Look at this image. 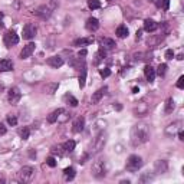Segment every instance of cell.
I'll return each mask as SVG.
<instances>
[{"mask_svg":"<svg viewBox=\"0 0 184 184\" xmlns=\"http://www.w3.org/2000/svg\"><path fill=\"white\" fill-rule=\"evenodd\" d=\"M141 33H143L141 30H138V32H137V39H140V38H141Z\"/></svg>","mask_w":184,"mask_h":184,"instance_id":"obj_43","label":"cell"},{"mask_svg":"<svg viewBox=\"0 0 184 184\" xmlns=\"http://www.w3.org/2000/svg\"><path fill=\"white\" fill-rule=\"evenodd\" d=\"M168 6H170V0H157V7L168 10Z\"/></svg>","mask_w":184,"mask_h":184,"instance_id":"obj_30","label":"cell"},{"mask_svg":"<svg viewBox=\"0 0 184 184\" xmlns=\"http://www.w3.org/2000/svg\"><path fill=\"white\" fill-rule=\"evenodd\" d=\"M92 42H94V39L92 38H88V39L81 38V39H76V41L73 42V45H75V46H86V45L92 43Z\"/></svg>","mask_w":184,"mask_h":184,"instance_id":"obj_24","label":"cell"},{"mask_svg":"<svg viewBox=\"0 0 184 184\" xmlns=\"http://www.w3.org/2000/svg\"><path fill=\"white\" fill-rule=\"evenodd\" d=\"M3 134H6V127L0 122V135H3Z\"/></svg>","mask_w":184,"mask_h":184,"instance_id":"obj_40","label":"cell"},{"mask_svg":"<svg viewBox=\"0 0 184 184\" xmlns=\"http://www.w3.org/2000/svg\"><path fill=\"white\" fill-rule=\"evenodd\" d=\"M167 170H168L167 161L158 160L157 163H155V173H157V174H164V173H167Z\"/></svg>","mask_w":184,"mask_h":184,"instance_id":"obj_11","label":"cell"},{"mask_svg":"<svg viewBox=\"0 0 184 184\" xmlns=\"http://www.w3.org/2000/svg\"><path fill=\"white\" fill-rule=\"evenodd\" d=\"M65 99L68 101L69 104H71L72 106H76V105H78V99H76V98H73L72 95H65Z\"/></svg>","mask_w":184,"mask_h":184,"instance_id":"obj_33","label":"cell"},{"mask_svg":"<svg viewBox=\"0 0 184 184\" xmlns=\"http://www.w3.org/2000/svg\"><path fill=\"white\" fill-rule=\"evenodd\" d=\"M181 125H183V122H181V121H177V122L171 124L167 130H165V134H167V135H173V134L178 133V131L181 130Z\"/></svg>","mask_w":184,"mask_h":184,"instance_id":"obj_14","label":"cell"},{"mask_svg":"<svg viewBox=\"0 0 184 184\" xmlns=\"http://www.w3.org/2000/svg\"><path fill=\"white\" fill-rule=\"evenodd\" d=\"M48 65L52 66V68H59V66L63 65V59L61 56H52V58L48 59Z\"/></svg>","mask_w":184,"mask_h":184,"instance_id":"obj_15","label":"cell"},{"mask_svg":"<svg viewBox=\"0 0 184 184\" xmlns=\"http://www.w3.org/2000/svg\"><path fill=\"white\" fill-rule=\"evenodd\" d=\"M88 7L92 9V10L99 9V7H101V2H99V0H88Z\"/></svg>","mask_w":184,"mask_h":184,"instance_id":"obj_28","label":"cell"},{"mask_svg":"<svg viewBox=\"0 0 184 184\" xmlns=\"http://www.w3.org/2000/svg\"><path fill=\"white\" fill-rule=\"evenodd\" d=\"M165 72H167V65H165V63H160L158 68H157V73L160 76H164L165 75Z\"/></svg>","mask_w":184,"mask_h":184,"instance_id":"obj_31","label":"cell"},{"mask_svg":"<svg viewBox=\"0 0 184 184\" xmlns=\"http://www.w3.org/2000/svg\"><path fill=\"white\" fill-rule=\"evenodd\" d=\"M108 2H111V0H108Z\"/></svg>","mask_w":184,"mask_h":184,"instance_id":"obj_46","label":"cell"},{"mask_svg":"<svg viewBox=\"0 0 184 184\" xmlns=\"http://www.w3.org/2000/svg\"><path fill=\"white\" fill-rule=\"evenodd\" d=\"M36 33H38V29H36V26L33 23H27L23 27V39L30 41V39H33L36 36Z\"/></svg>","mask_w":184,"mask_h":184,"instance_id":"obj_6","label":"cell"},{"mask_svg":"<svg viewBox=\"0 0 184 184\" xmlns=\"http://www.w3.org/2000/svg\"><path fill=\"white\" fill-rule=\"evenodd\" d=\"M20 96H22V94H20V91H19V88H12L10 91H9L7 98H9V102H10L12 105H16V104L19 102Z\"/></svg>","mask_w":184,"mask_h":184,"instance_id":"obj_7","label":"cell"},{"mask_svg":"<svg viewBox=\"0 0 184 184\" xmlns=\"http://www.w3.org/2000/svg\"><path fill=\"white\" fill-rule=\"evenodd\" d=\"M35 176V170L32 167H23L20 171H19V181H23V183H27L30 181Z\"/></svg>","mask_w":184,"mask_h":184,"instance_id":"obj_3","label":"cell"},{"mask_svg":"<svg viewBox=\"0 0 184 184\" xmlns=\"http://www.w3.org/2000/svg\"><path fill=\"white\" fill-rule=\"evenodd\" d=\"M104 145H105V135L101 134V135L95 140V143H94V148H95V151H99L104 148Z\"/></svg>","mask_w":184,"mask_h":184,"instance_id":"obj_20","label":"cell"},{"mask_svg":"<svg viewBox=\"0 0 184 184\" xmlns=\"http://www.w3.org/2000/svg\"><path fill=\"white\" fill-rule=\"evenodd\" d=\"M35 48H36V45H35V43H27L26 46L23 48V51L20 52V58L22 59L29 58V56H30V55L35 52Z\"/></svg>","mask_w":184,"mask_h":184,"instance_id":"obj_9","label":"cell"},{"mask_svg":"<svg viewBox=\"0 0 184 184\" xmlns=\"http://www.w3.org/2000/svg\"><path fill=\"white\" fill-rule=\"evenodd\" d=\"M46 163H48L49 167H56V160H55L53 157H49L48 160H46Z\"/></svg>","mask_w":184,"mask_h":184,"instance_id":"obj_37","label":"cell"},{"mask_svg":"<svg viewBox=\"0 0 184 184\" xmlns=\"http://www.w3.org/2000/svg\"><path fill=\"white\" fill-rule=\"evenodd\" d=\"M105 92H106V88H101V89H98V91L92 95V98H91V102L92 104H98L99 101H101V98H102L104 95H105Z\"/></svg>","mask_w":184,"mask_h":184,"instance_id":"obj_18","label":"cell"},{"mask_svg":"<svg viewBox=\"0 0 184 184\" xmlns=\"http://www.w3.org/2000/svg\"><path fill=\"white\" fill-rule=\"evenodd\" d=\"M133 92H134V94H137V92H138V88H137V86H134V88H133Z\"/></svg>","mask_w":184,"mask_h":184,"instance_id":"obj_44","label":"cell"},{"mask_svg":"<svg viewBox=\"0 0 184 184\" xmlns=\"http://www.w3.org/2000/svg\"><path fill=\"white\" fill-rule=\"evenodd\" d=\"M63 112V109H56V111H53V112H51L48 115V122L49 124H53V122H56L58 121V118H59V115Z\"/></svg>","mask_w":184,"mask_h":184,"instance_id":"obj_21","label":"cell"},{"mask_svg":"<svg viewBox=\"0 0 184 184\" xmlns=\"http://www.w3.org/2000/svg\"><path fill=\"white\" fill-rule=\"evenodd\" d=\"M75 145H76L75 141H73V140H69V141H66V143L62 145V148H63L66 153H72V151L75 150Z\"/></svg>","mask_w":184,"mask_h":184,"instance_id":"obj_25","label":"cell"},{"mask_svg":"<svg viewBox=\"0 0 184 184\" xmlns=\"http://www.w3.org/2000/svg\"><path fill=\"white\" fill-rule=\"evenodd\" d=\"M85 79H86V71H85V68H84L82 69V75L79 76V86H81V88L85 86Z\"/></svg>","mask_w":184,"mask_h":184,"instance_id":"obj_32","label":"cell"},{"mask_svg":"<svg viewBox=\"0 0 184 184\" xmlns=\"http://www.w3.org/2000/svg\"><path fill=\"white\" fill-rule=\"evenodd\" d=\"M128 33H130V32H128V27L124 26V24H121V26L116 27V36H118V38L124 39V38L128 36Z\"/></svg>","mask_w":184,"mask_h":184,"instance_id":"obj_22","label":"cell"},{"mask_svg":"<svg viewBox=\"0 0 184 184\" xmlns=\"http://www.w3.org/2000/svg\"><path fill=\"white\" fill-rule=\"evenodd\" d=\"M99 45H101V48L102 49H114L115 48V42L112 41V39L109 38H104L99 41Z\"/></svg>","mask_w":184,"mask_h":184,"instance_id":"obj_17","label":"cell"},{"mask_svg":"<svg viewBox=\"0 0 184 184\" xmlns=\"http://www.w3.org/2000/svg\"><path fill=\"white\" fill-rule=\"evenodd\" d=\"M99 73H101V76H102V78H108V76L111 75V71H109L108 68H105V69H101V72H99Z\"/></svg>","mask_w":184,"mask_h":184,"instance_id":"obj_35","label":"cell"},{"mask_svg":"<svg viewBox=\"0 0 184 184\" xmlns=\"http://www.w3.org/2000/svg\"><path fill=\"white\" fill-rule=\"evenodd\" d=\"M86 29L91 32H95L99 29V22L98 19H95V17H89L88 20H86Z\"/></svg>","mask_w":184,"mask_h":184,"instance_id":"obj_12","label":"cell"},{"mask_svg":"<svg viewBox=\"0 0 184 184\" xmlns=\"http://www.w3.org/2000/svg\"><path fill=\"white\" fill-rule=\"evenodd\" d=\"M144 75H145L147 81L153 82L154 79H155V69H154L151 65H147L145 68H144Z\"/></svg>","mask_w":184,"mask_h":184,"instance_id":"obj_13","label":"cell"},{"mask_svg":"<svg viewBox=\"0 0 184 184\" xmlns=\"http://www.w3.org/2000/svg\"><path fill=\"white\" fill-rule=\"evenodd\" d=\"M85 55H86V51H85V49H84V51H81V52H79V56H85Z\"/></svg>","mask_w":184,"mask_h":184,"instance_id":"obj_42","label":"cell"},{"mask_svg":"<svg viewBox=\"0 0 184 184\" xmlns=\"http://www.w3.org/2000/svg\"><path fill=\"white\" fill-rule=\"evenodd\" d=\"M173 58H174L173 49H168V51H165V59H167V61H171Z\"/></svg>","mask_w":184,"mask_h":184,"instance_id":"obj_36","label":"cell"},{"mask_svg":"<svg viewBox=\"0 0 184 184\" xmlns=\"http://www.w3.org/2000/svg\"><path fill=\"white\" fill-rule=\"evenodd\" d=\"M92 174L96 178H101L105 176V164H104V161L99 160V161L94 163V165H92Z\"/></svg>","mask_w":184,"mask_h":184,"instance_id":"obj_4","label":"cell"},{"mask_svg":"<svg viewBox=\"0 0 184 184\" xmlns=\"http://www.w3.org/2000/svg\"><path fill=\"white\" fill-rule=\"evenodd\" d=\"M147 180H153V177H151V176H148V174H145V176H143V177H141V181H143V183H144V181H147Z\"/></svg>","mask_w":184,"mask_h":184,"instance_id":"obj_39","label":"cell"},{"mask_svg":"<svg viewBox=\"0 0 184 184\" xmlns=\"http://www.w3.org/2000/svg\"><path fill=\"white\" fill-rule=\"evenodd\" d=\"M150 2H153V0H150Z\"/></svg>","mask_w":184,"mask_h":184,"instance_id":"obj_45","label":"cell"},{"mask_svg":"<svg viewBox=\"0 0 184 184\" xmlns=\"http://www.w3.org/2000/svg\"><path fill=\"white\" fill-rule=\"evenodd\" d=\"M63 176H65L66 180H72V178L75 177V170H73L72 167L65 168V170H63Z\"/></svg>","mask_w":184,"mask_h":184,"instance_id":"obj_26","label":"cell"},{"mask_svg":"<svg viewBox=\"0 0 184 184\" xmlns=\"http://www.w3.org/2000/svg\"><path fill=\"white\" fill-rule=\"evenodd\" d=\"M178 140H181V141H184V133L183 131H178Z\"/></svg>","mask_w":184,"mask_h":184,"instance_id":"obj_41","label":"cell"},{"mask_svg":"<svg viewBox=\"0 0 184 184\" xmlns=\"http://www.w3.org/2000/svg\"><path fill=\"white\" fill-rule=\"evenodd\" d=\"M51 13H52V10L49 9L48 6H41V7H38V9L35 10V14L39 16V17H42V19H48V17L51 16Z\"/></svg>","mask_w":184,"mask_h":184,"instance_id":"obj_8","label":"cell"},{"mask_svg":"<svg viewBox=\"0 0 184 184\" xmlns=\"http://www.w3.org/2000/svg\"><path fill=\"white\" fill-rule=\"evenodd\" d=\"M7 122H9V125L14 127L17 124V118L14 115H10V116H7Z\"/></svg>","mask_w":184,"mask_h":184,"instance_id":"obj_34","label":"cell"},{"mask_svg":"<svg viewBox=\"0 0 184 184\" xmlns=\"http://www.w3.org/2000/svg\"><path fill=\"white\" fill-rule=\"evenodd\" d=\"M150 140V130L147 124H137L131 130V143L134 145H140Z\"/></svg>","mask_w":184,"mask_h":184,"instance_id":"obj_1","label":"cell"},{"mask_svg":"<svg viewBox=\"0 0 184 184\" xmlns=\"http://www.w3.org/2000/svg\"><path fill=\"white\" fill-rule=\"evenodd\" d=\"M19 134H20L22 140H27V138H29V135H30V130H29L27 127H23V128L19 131Z\"/></svg>","mask_w":184,"mask_h":184,"instance_id":"obj_29","label":"cell"},{"mask_svg":"<svg viewBox=\"0 0 184 184\" xmlns=\"http://www.w3.org/2000/svg\"><path fill=\"white\" fill-rule=\"evenodd\" d=\"M13 69V63L12 61L9 59H3V61H0V72H9Z\"/></svg>","mask_w":184,"mask_h":184,"instance_id":"obj_19","label":"cell"},{"mask_svg":"<svg viewBox=\"0 0 184 184\" xmlns=\"http://www.w3.org/2000/svg\"><path fill=\"white\" fill-rule=\"evenodd\" d=\"M72 130L75 131V133H81L82 130H84V127H85V119H84V116H78V118L73 121V124H72Z\"/></svg>","mask_w":184,"mask_h":184,"instance_id":"obj_10","label":"cell"},{"mask_svg":"<svg viewBox=\"0 0 184 184\" xmlns=\"http://www.w3.org/2000/svg\"><path fill=\"white\" fill-rule=\"evenodd\" d=\"M17 43H19V36L16 35V32L9 30L4 33V45H6L7 48H10V46L17 45Z\"/></svg>","mask_w":184,"mask_h":184,"instance_id":"obj_5","label":"cell"},{"mask_svg":"<svg viewBox=\"0 0 184 184\" xmlns=\"http://www.w3.org/2000/svg\"><path fill=\"white\" fill-rule=\"evenodd\" d=\"M157 22H154L153 19H145V22H144V29H145L147 32H155L157 30Z\"/></svg>","mask_w":184,"mask_h":184,"instance_id":"obj_16","label":"cell"},{"mask_svg":"<svg viewBox=\"0 0 184 184\" xmlns=\"http://www.w3.org/2000/svg\"><path fill=\"white\" fill-rule=\"evenodd\" d=\"M173 109H174V99L173 98H168L167 102H165V114L173 112Z\"/></svg>","mask_w":184,"mask_h":184,"instance_id":"obj_27","label":"cell"},{"mask_svg":"<svg viewBox=\"0 0 184 184\" xmlns=\"http://www.w3.org/2000/svg\"><path fill=\"white\" fill-rule=\"evenodd\" d=\"M177 88H180V89L184 88V76H180V78H178V81H177Z\"/></svg>","mask_w":184,"mask_h":184,"instance_id":"obj_38","label":"cell"},{"mask_svg":"<svg viewBox=\"0 0 184 184\" xmlns=\"http://www.w3.org/2000/svg\"><path fill=\"white\" fill-rule=\"evenodd\" d=\"M59 84H56V82H52V84H48V85L45 86V92L46 94H49V95H53L55 92H56V89H58Z\"/></svg>","mask_w":184,"mask_h":184,"instance_id":"obj_23","label":"cell"},{"mask_svg":"<svg viewBox=\"0 0 184 184\" xmlns=\"http://www.w3.org/2000/svg\"><path fill=\"white\" fill-rule=\"evenodd\" d=\"M141 165H143V160H141V157H138V155H131V157L128 158V161H127V170L131 171V173L138 171L141 168Z\"/></svg>","mask_w":184,"mask_h":184,"instance_id":"obj_2","label":"cell"}]
</instances>
